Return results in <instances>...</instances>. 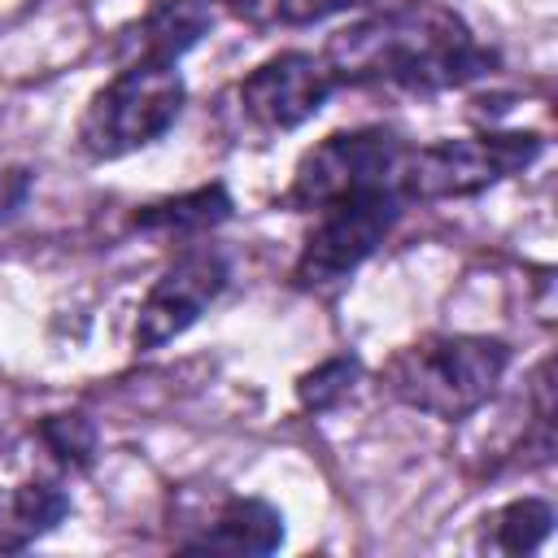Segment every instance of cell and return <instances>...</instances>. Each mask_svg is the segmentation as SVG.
<instances>
[{"mask_svg":"<svg viewBox=\"0 0 558 558\" xmlns=\"http://www.w3.org/2000/svg\"><path fill=\"white\" fill-rule=\"evenodd\" d=\"M323 57L340 87H384L410 96L466 87L497 65V52L484 48L453 9L427 0L375 9L349 22L327 39Z\"/></svg>","mask_w":558,"mask_h":558,"instance_id":"obj_1","label":"cell"},{"mask_svg":"<svg viewBox=\"0 0 558 558\" xmlns=\"http://www.w3.org/2000/svg\"><path fill=\"white\" fill-rule=\"evenodd\" d=\"M31 187H35V174L31 170H22V166L0 170V227L22 214V205L31 201Z\"/></svg>","mask_w":558,"mask_h":558,"instance_id":"obj_17","label":"cell"},{"mask_svg":"<svg viewBox=\"0 0 558 558\" xmlns=\"http://www.w3.org/2000/svg\"><path fill=\"white\" fill-rule=\"evenodd\" d=\"M336 87L340 83H336L323 52L283 48V52L266 57L262 65H253L235 83V109H240L248 131L283 135V131L305 126L331 100Z\"/></svg>","mask_w":558,"mask_h":558,"instance_id":"obj_7","label":"cell"},{"mask_svg":"<svg viewBox=\"0 0 558 558\" xmlns=\"http://www.w3.org/2000/svg\"><path fill=\"white\" fill-rule=\"evenodd\" d=\"M231 192L227 183H205V187H192L183 196H166V201H153V205H140L131 214V227L135 231H148V235H205L214 231L218 222L231 218Z\"/></svg>","mask_w":558,"mask_h":558,"instance_id":"obj_11","label":"cell"},{"mask_svg":"<svg viewBox=\"0 0 558 558\" xmlns=\"http://www.w3.org/2000/svg\"><path fill=\"white\" fill-rule=\"evenodd\" d=\"M231 262L214 244H187L148 288L135 314V349L153 353L170 340H179L227 288Z\"/></svg>","mask_w":558,"mask_h":558,"instance_id":"obj_8","label":"cell"},{"mask_svg":"<svg viewBox=\"0 0 558 558\" xmlns=\"http://www.w3.org/2000/svg\"><path fill=\"white\" fill-rule=\"evenodd\" d=\"M214 4L209 0H157L144 9V17L122 35V57L126 61H174L192 52L209 26H214Z\"/></svg>","mask_w":558,"mask_h":558,"instance_id":"obj_9","label":"cell"},{"mask_svg":"<svg viewBox=\"0 0 558 558\" xmlns=\"http://www.w3.org/2000/svg\"><path fill=\"white\" fill-rule=\"evenodd\" d=\"M510 371V344L497 336H423L388 357L379 388L440 423L475 414Z\"/></svg>","mask_w":558,"mask_h":558,"instance_id":"obj_2","label":"cell"},{"mask_svg":"<svg viewBox=\"0 0 558 558\" xmlns=\"http://www.w3.org/2000/svg\"><path fill=\"white\" fill-rule=\"evenodd\" d=\"M283 545V514L262 497H231L214 523L183 541V549H222V554H275Z\"/></svg>","mask_w":558,"mask_h":558,"instance_id":"obj_10","label":"cell"},{"mask_svg":"<svg viewBox=\"0 0 558 558\" xmlns=\"http://www.w3.org/2000/svg\"><path fill=\"white\" fill-rule=\"evenodd\" d=\"M357 379H362V357L357 353H336V357L318 362L314 371H305L296 379V401L310 414H327L357 388Z\"/></svg>","mask_w":558,"mask_h":558,"instance_id":"obj_16","label":"cell"},{"mask_svg":"<svg viewBox=\"0 0 558 558\" xmlns=\"http://www.w3.org/2000/svg\"><path fill=\"white\" fill-rule=\"evenodd\" d=\"M70 510L65 488L48 484V480H31L17 484L4 501H0V549H22L31 541H39L44 532H52Z\"/></svg>","mask_w":558,"mask_h":558,"instance_id":"obj_12","label":"cell"},{"mask_svg":"<svg viewBox=\"0 0 558 558\" xmlns=\"http://www.w3.org/2000/svg\"><path fill=\"white\" fill-rule=\"evenodd\" d=\"M554 527V506L545 497H514L493 519H484L480 545L493 554H532Z\"/></svg>","mask_w":558,"mask_h":558,"instance_id":"obj_13","label":"cell"},{"mask_svg":"<svg viewBox=\"0 0 558 558\" xmlns=\"http://www.w3.org/2000/svg\"><path fill=\"white\" fill-rule=\"evenodd\" d=\"M545 153L536 131H484L462 140H436L423 148H405L401 161V196L414 201H458L475 196L510 174H523Z\"/></svg>","mask_w":558,"mask_h":558,"instance_id":"obj_4","label":"cell"},{"mask_svg":"<svg viewBox=\"0 0 558 558\" xmlns=\"http://www.w3.org/2000/svg\"><path fill=\"white\" fill-rule=\"evenodd\" d=\"M183 100L187 83L174 61H122V70L92 92L78 118V153L92 161H118L140 153L174 126Z\"/></svg>","mask_w":558,"mask_h":558,"instance_id":"obj_3","label":"cell"},{"mask_svg":"<svg viewBox=\"0 0 558 558\" xmlns=\"http://www.w3.org/2000/svg\"><path fill=\"white\" fill-rule=\"evenodd\" d=\"M371 0H227V9L257 26V31H292V26H314V22H327L336 13H349V9H362Z\"/></svg>","mask_w":558,"mask_h":558,"instance_id":"obj_14","label":"cell"},{"mask_svg":"<svg viewBox=\"0 0 558 558\" xmlns=\"http://www.w3.org/2000/svg\"><path fill=\"white\" fill-rule=\"evenodd\" d=\"M35 436L44 440V449L57 458V466L65 471H87L92 458H96V445H100V432L87 414L78 410H65V414H44L35 423Z\"/></svg>","mask_w":558,"mask_h":558,"instance_id":"obj_15","label":"cell"},{"mask_svg":"<svg viewBox=\"0 0 558 558\" xmlns=\"http://www.w3.org/2000/svg\"><path fill=\"white\" fill-rule=\"evenodd\" d=\"M405 205L410 201L397 187H375V192H357L349 201L318 209L292 262V283L305 292H318V288H336L340 279H349L392 235Z\"/></svg>","mask_w":558,"mask_h":558,"instance_id":"obj_6","label":"cell"},{"mask_svg":"<svg viewBox=\"0 0 558 558\" xmlns=\"http://www.w3.org/2000/svg\"><path fill=\"white\" fill-rule=\"evenodd\" d=\"M405 161V140L388 126H353L331 131L314 148L301 153L292 183L283 192V209L292 214H318L336 201H349L357 192L397 187ZM401 192V187H397Z\"/></svg>","mask_w":558,"mask_h":558,"instance_id":"obj_5","label":"cell"}]
</instances>
